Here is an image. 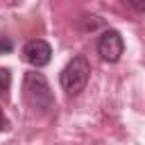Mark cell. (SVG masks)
Here are the masks:
<instances>
[{
    "mask_svg": "<svg viewBox=\"0 0 145 145\" xmlns=\"http://www.w3.org/2000/svg\"><path fill=\"white\" fill-rule=\"evenodd\" d=\"M23 95L27 100V104L41 113H48L50 109H54V95L50 91L48 79L41 72H27L25 82H23Z\"/></svg>",
    "mask_w": 145,
    "mask_h": 145,
    "instance_id": "cell-1",
    "label": "cell"
},
{
    "mask_svg": "<svg viewBox=\"0 0 145 145\" xmlns=\"http://www.w3.org/2000/svg\"><path fill=\"white\" fill-rule=\"evenodd\" d=\"M88 77H91V66L84 57H72L68 61V66L61 70V88L68 93V95H77L86 88L88 84Z\"/></svg>",
    "mask_w": 145,
    "mask_h": 145,
    "instance_id": "cell-2",
    "label": "cell"
},
{
    "mask_svg": "<svg viewBox=\"0 0 145 145\" xmlns=\"http://www.w3.org/2000/svg\"><path fill=\"white\" fill-rule=\"evenodd\" d=\"M125 52V41L120 36V32L116 29H106L100 39H97V54L106 61V63H116Z\"/></svg>",
    "mask_w": 145,
    "mask_h": 145,
    "instance_id": "cell-3",
    "label": "cell"
},
{
    "mask_svg": "<svg viewBox=\"0 0 145 145\" xmlns=\"http://www.w3.org/2000/svg\"><path fill=\"white\" fill-rule=\"evenodd\" d=\"M23 54H25V59H27L34 68H43V66H48L50 59H52V48H50V43L43 41V39H32V41L25 43Z\"/></svg>",
    "mask_w": 145,
    "mask_h": 145,
    "instance_id": "cell-4",
    "label": "cell"
},
{
    "mask_svg": "<svg viewBox=\"0 0 145 145\" xmlns=\"http://www.w3.org/2000/svg\"><path fill=\"white\" fill-rule=\"evenodd\" d=\"M125 5H129L131 9H136V11H145V0H122Z\"/></svg>",
    "mask_w": 145,
    "mask_h": 145,
    "instance_id": "cell-5",
    "label": "cell"
},
{
    "mask_svg": "<svg viewBox=\"0 0 145 145\" xmlns=\"http://www.w3.org/2000/svg\"><path fill=\"white\" fill-rule=\"evenodd\" d=\"M0 75H2V79H5V93H7V91H9V82H11L9 70H7V68H2V70H0Z\"/></svg>",
    "mask_w": 145,
    "mask_h": 145,
    "instance_id": "cell-6",
    "label": "cell"
},
{
    "mask_svg": "<svg viewBox=\"0 0 145 145\" xmlns=\"http://www.w3.org/2000/svg\"><path fill=\"white\" fill-rule=\"evenodd\" d=\"M9 50H11V41H9L7 36H2V54H7Z\"/></svg>",
    "mask_w": 145,
    "mask_h": 145,
    "instance_id": "cell-7",
    "label": "cell"
}]
</instances>
